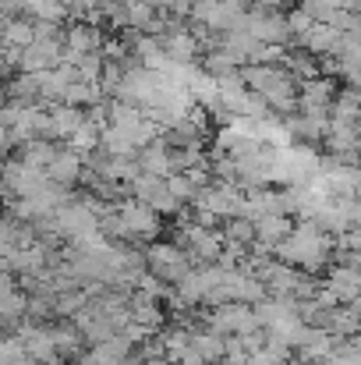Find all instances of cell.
<instances>
[{
  "label": "cell",
  "instance_id": "obj_1",
  "mask_svg": "<svg viewBox=\"0 0 361 365\" xmlns=\"http://www.w3.org/2000/svg\"><path fill=\"white\" fill-rule=\"evenodd\" d=\"M280 255H283L287 262L305 266V269H319V266L326 262V255H330V242H326L315 227H298L287 242L280 245Z\"/></svg>",
  "mask_w": 361,
  "mask_h": 365
},
{
  "label": "cell",
  "instance_id": "obj_2",
  "mask_svg": "<svg viewBox=\"0 0 361 365\" xmlns=\"http://www.w3.org/2000/svg\"><path fill=\"white\" fill-rule=\"evenodd\" d=\"M149 269L163 284H184L192 277V255L181 248H170V245H156V248H149Z\"/></svg>",
  "mask_w": 361,
  "mask_h": 365
},
{
  "label": "cell",
  "instance_id": "obj_3",
  "mask_svg": "<svg viewBox=\"0 0 361 365\" xmlns=\"http://www.w3.org/2000/svg\"><path fill=\"white\" fill-rule=\"evenodd\" d=\"M337 103V82L333 78H312L301 82V110L305 114H330Z\"/></svg>",
  "mask_w": 361,
  "mask_h": 365
},
{
  "label": "cell",
  "instance_id": "obj_4",
  "mask_svg": "<svg viewBox=\"0 0 361 365\" xmlns=\"http://www.w3.org/2000/svg\"><path fill=\"white\" fill-rule=\"evenodd\" d=\"M50 110V138H64V142H71L85 121H89V114L85 110H78V107H68V103H61V107H46Z\"/></svg>",
  "mask_w": 361,
  "mask_h": 365
},
{
  "label": "cell",
  "instance_id": "obj_5",
  "mask_svg": "<svg viewBox=\"0 0 361 365\" xmlns=\"http://www.w3.org/2000/svg\"><path fill=\"white\" fill-rule=\"evenodd\" d=\"M117 217L127 235H142V238L156 235V210L145 202H120Z\"/></svg>",
  "mask_w": 361,
  "mask_h": 365
},
{
  "label": "cell",
  "instance_id": "obj_6",
  "mask_svg": "<svg viewBox=\"0 0 361 365\" xmlns=\"http://www.w3.org/2000/svg\"><path fill=\"white\" fill-rule=\"evenodd\" d=\"M103 32L93 21H75L68 29V53H103Z\"/></svg>",
  "mask_w": 361,
  "mask_h": 365
},
{
  "label": "cell",
  "instance_id": "obj_7",
  "mask_svg": "<svg viewBox=\"0 0 361 365\" xmlns=\"http://www.w3.org/2000/svg\"><path fill=\"white\" fill-rule=\"evenodd\" d=\"M138 167H142V174H156V178H170L174 174V149L167 145V142H152V145H145L142 153H138Z\"/></svg>",
  "mask_w": 361,
  "mask_h": 365
},
{
  "label": "cell",
  "instance_id": "obj_8",
  "mask_svg": "<svg viewBox=\"0 0 361 365\" xmlns=\"http://www.w3.org/2000/svg\"><path fill=\"white\" fill-rule=\"evenodd\" d=\"M46 178L53 181V185H71V181H78L82 178V153H75V149H61L57 153V160L46 167Z\"/></svg>",
  "mask_w": 361,
  "mask_h": 365
},
{
  "label": "cell",
  "instance_id": "obj_9",
  "mask_svg": "<svg viewBox=\"0 0 361 365\" xmlns=\"http://www.w3.org/2000/svg\"><path fill=\"white\" fill-rule=\"evenodd\" d=\"M163 50H167V57L174 64H195V57H199V36H192L188 29L184 32H174V36L163 39Z\"/></svg>",
  "mask_w": 361,
  "mask_h": 365
},
{
  "label": "cell",
  "instance_id": "obj_10",
  "mask_svg": "<svg viewBox=\"0 0 361 365\" xmlns=\"http://www.w3.org/2000/svg\"><path fill=\"white\" fill-rule=\"evenodd\" d=\"M32 43H36V21H32V18H14V21H4V46L28 50Z\"/></svg>",
  "mask_w": 361,
  "mask_h": 365
},
{
  "label": "cell",
  "instance_id": "obj_11",
  "mask_svg": "<svg viewBox=\"0 0 361 365\" xmlns=\"http://www.w3.org/2000/svg\"><path fill=\"white\" fill-rule=\"evenodd\" d=\"M312 25H315V21H312V14H308V11H301V7L287 14V29H291V39H301V36H305V32H308Z\"/></svg>",
  "mask_w": 361,
  "mask_h": 365
}]
</instances>
